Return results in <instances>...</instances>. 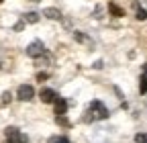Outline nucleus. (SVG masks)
Segmentation results:
<instances>
[{
	"label": "nucleus",
	"instance_id": "obj_11",
	"mask_svg": "<svg viewBox=\"0 0 147 143\" xmlns=\"http://www.w3.org/2000/svg\"><path fill=\"white\" fill-rule=\"evenodd\" d=\"M108 10L113 12V14H117V16H123V10H121L119 6H115V4H110V6H108Z\"/></svg>",
	"mask_w": 147,
	"mask_h": 143
},
{
	"label": "nucleus",
	"instance_id": "obj_17",
	"mask_svg": "<svg viewBox=\"0 0 147 143\" xmlns=\"http://www.w3.org/2000/svg\"><path fill=\"white\" fill-rule=\"evenodd\" d=\"M2 102L6 104V102H10V92H4V96H2Z\"/></svg>",
	"mask_w": 147,
	"mask_h": 143
},
{
	"label": "nucleus",
	"instance_id": "obj_4",
	"mask_svg": "<svg viewBox=\"0 0 147 143\" xmlns=\"http://www.w3.org/2000/svg\"><path fill=\"white\" fill-rule=\"evenodd\" d=\"M16 96H18V100H23V102L31 100V98L35 96V90H33V86H29V84H23V86H18V90H16Z\"/></svg>",
	"mask_w": 147,
	"mask_h": 143
},
{
	"label": "nucleus",
	"instance_id": "obj_7",
	"mask_svg": "<svg viewBox=\"0 0 147 143\" xmlns=\"http://www.w3.org/2000/svg\"><path fill=\"white\" fill-rule=\"evenodd\" d=\"M43 16H47V19H51V21H61V10H57V8H45L43 10Z\"/></svg>",
	"mask_w": 147,
	"mask_h": 143
},
{
	"label": "nucleus",
	"instance_id": "obj_6",
	"mask_svg": "<svg viewBox=\"0 0 147 143\" xmlns=\"http://www.w3.org/2000/svg\"><path fill=\"white\" fill-rule=\"evenodd\" d=\"M53 106H55V115H57V117H63L65 111H67V102H65V98H61V96H57V100L53 102Z\"/></svg>",
	"mask_w": 147,
	"mask_h": 143
},
{
	"label": "nucleus",
	"instance_id": "obj_5",
	"mask_svg": "<svg viewBox=\"0 0 147 143\" xmlns=\"http://www.w3.org/2000/svg\"><path fill=\"white\" fill-rule=\"evenodd\" d=\"M41 100L45 104H51V102L57 100V94H55V90H51V88H43L41 90Z\"/></svg>",
	"mask_w": 147,
	"mask_h": 143
},
{
	"label": "nucleus",
	"instance_id": "obj_10",
	"mask_svg": "<svg viewBox=\"0 0 147 143\" xmlns=\"http://www.w3.org/2000/svg\"><path fill=\"white\" fill-rule=\"evenodd\" d=\"M49 143H69L65 137H61V135H55V137H51L49 139Z\"/></svg>",
	"mask_w": 147,
	"mask_h": 143
},
{
	"label": "nucleus",
	"instance_id": "obj_15",
	"mask_svg": "<svg viewBox=\"0 0 147 143\" xmlns=\"http://www.w3.org/2000/svg\"><path fill=\"white\" fill-rule=\"evenodd\" d=\"M47 78H49L47 72H39V74H37V80H47Z\"/></svg>",
	"mask_w": 147,
	"mask_h": 143
},
{
	"label": "nucleus",
	"instance_id": "obj_20",
	"mask_svg": "<svg viewBox=\"0 0 147 143\" xmlns=\"http://www.w3.org/2000/svg\"><path fill=\"white\" fill-rule=\"evenodd\" d=\"M0 2H4V0H0Z\"/></svg>",
	"mask_w": 147,
	"mask_h": 143
},
{
	"label": "nucleus",
	"instance_id": "obj_9",
	"mask_svg": "<svg viewBox=\"0 0 147 143\" xmlns=\"http://www.w3.org/2000/svg\"><path fill=\"white\" fill-rule=\"evenodd\" d=\"M25 21L27 23H39V14H37V12H27L25 14Z\"/></svg>",
	"mask_w": 147,
	"mask_h": 143
},
{
	"label": "nucleus",
	"instance_id": "obj_8",
	"mask_svg": "<svg viewBox=\"0 0 147 143\" xmlns=\"http://www.w3.org/2000/svg\"><path fill=\"white\" fill-rule=\"evenodd\" d=\"M139 92H141V94H147V63L143 65V72H141V80H139Z\"/></svg>",
	"mask_w": 147,
	"mask_h": 143
},
{
	"label": "nucleus",
	"instance_id": "obj_13",
	"mask_svg": "<svg viewBox=\"0 0 147 143\" xmlns=\"http://www.w3.org/2000/svg\"><path fill=\"white\" fill-rule=\"evenodd\" d=\"M137 19H139V21H145V19H147V10H145V8H139V10H137Z\"/></svg>",
	"mask_w": 147,
	"mask_h": 143
},
{
	"label": "nucleus",
	"instance_id": "obj_1",
	"mask_svg": "<svg viewBox=\"0 0 147 143\" xmlns=\"http://www.w3.org/2000/svg\"><path fill=\"white\" fill-rule=\"evenodd\" d=\"M88 115L92 117V119H96V121H102V119H106L108 117V109L100 102V100H94V102H90V111H88Z\"/></svg>",
	"mask_w": 147,
	"mask_h": 143
},
{
	"label": "nucleus",
	"instance_id": "obj_12",
	"mask_svg": "<svg viewBox=\"0 0 147 143\" xmlns=\"http://www.w3.org/2000/svg\"><path fill=\"white\" fill-rule=\"evenodd\" d=\"M135 143H147V133H139L135 137Z\"/></svg>",
	"mask_w": 147,
	"mask_h": 143
},
{
	"label": "nucleus",
	"instance_id": "obj_2",
	"mask_svg": "<svg viewBox=\"0 0 147 143\" xmlns=\"http://www.w3.org/2000/svg\"><path fill=\"white\" fill-rule=\"evenodd\" d=\"M4 135H6L8 143H27V141H29V137H27V135H23L16 127H8V129L4 131Z\"/></svg>",
	"mask_w": 147,
	"mask_h": 143
},
{
	"label": "nucleus",
	"instance_id": "obj_19",
	"mask_svg": "<svg viewBox=\"0 0 147 143\" xmlns=\"http://www.w3.org/2000/svg\"><path fill=\"white\" fill-rule=\"evenodd\" d=\"M0 67H2V61H0Z\"/></svg>",
	"mask_w": 147,
	"mask_h": 143
},
{
	"label": "nucleus",
	"instance_id": "obj_3",
	"mask_svg": "<svg viewBox=\"0 0 147 143\" xmlns=\"http://www.w3.org/2000/svg\"><path fill=\"white\" fill-rule=\"evenodd\" d=\"M27 55L29 57H41V55H45V45L41 41H33L27 47Z\"/></svg>",
	"mask_w": 147,
	"mask_h": 143
},
{
	"label": "nucleus",
	"instance_id": "obj_14",
	"mask_svg": "<svg viewBox=\"0 0 147 143\" xmlns=\"http://www.w3.org/2000/svg\"><path fill=\"white\" fill-rule=\"evenodd\" d=\"M74 39H76V41H86V37H84V35H82L80 31H76V33H74Z\"/></svg>",
	"mask_w": 147,
	"mask_h": 143
},
{
	"label": "nucleus",
	"instance_id": "obj_18",
	"mask_svg": "<svg viewBox=\"0 0 147 143\" xmlns=\"http://www.w3.org/2000/svg\"><path fill=\"white\" fill-rule=\"evenodd\" d=\"M33 2H41V0H33Z\"/></svg>",
	"mask_w": 147,
	"mask_h": 143
},
{
	"label": "nucleus",
	"instance_id": "obj_16",
	"mask_svg": "<svg viewBox=\"0 0 147 143\" xmlns=\"http://www.w3.org/2000/svg\"><path fill=\"white\" fill-rule=\"evenodd\" d=\"M57 123H59V125H65V127H67V125H69L65 117H57Z\"/></svg>",
	"mask_w": 147,
	"mask_h": 143
}]
</instances>
